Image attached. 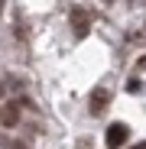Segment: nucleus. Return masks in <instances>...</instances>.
<instances>
[{
    "mask_svg": "<svg viewBox=\"0 0 146 149\" xmlns=\"http://www.w3.org/2000/svg\"><path fill=\"white\" fill-rule=\"evenodd\" d=\"M0 94H3V84H0Z\"/></svg>",
    "mask_w": 146,
    "mask_h": 149,
    "instance_id": "7",
    "label": "nucleus"
},
{
    "mask_svg": "<svg viewBox=\"0 0 146 149\" xmlns=\"http://www.w3.org/2000/svg\"><path fill=\"white\" fill-rule=\"evenodd\" d=\"M107 104H110V91H107V88H94V91H91V101H88L91 113H94V117H97V113H104Z\"/></svg>",
    "mask_w": 146,
    "mask_h": 149,
    "instance_id": "3",
    "label": "nucleus"
},
{
    "mask_svg": "<svg viewBox=\"0 0 146 149\" xmlns=\"http://www.w3.org/2000/svg\"><path fill=\"white\" fill-rule=\"evenodd\" d=\"M10 149H29V146H23V143H13V146H10Z\"/></svg>",
    "mask_w": 146,
    "mask_h": 149,
    "instance_id": "5",
    "label": "nucleus"
},
{
    "mask_svg": "<svg viewBox=\"0 0 146 149\" xmlns=\"http://www.w3.org/2000/svg\"><path fill=\"white\" fill-rule=\"evenodd\" d=\"M127 139H130V127H127V123H110V127H107V136H104L107 149H120Z\"/></svg>",
    "mask_w": 146,
    "mask_h": 149,
    "instance_id": "2",
    "label": "nucleus"
},
{
    "mask_svg": "<svg viewBox=\"0 0 146 149\" xmlns=\"http://www.w3.org/2000/svg\"><path fill=\"white\" fill-rule=\"evenodd\" d=\"M68 19H71V33H75L78 39H85V36L91 33V13H88L85 7H71Z\"/></svg>",
    "mask_w": 146,
    "mask_h": 149,
    "instance_id": "1",
    "label": "nucleus"
},
{
    "mask_svg": "<svg viewBox=\"0 0 146 149\" xmlns=\"http://www.w3.org/2000/svg\"><path fill=\"white\" fill-rule=\"evenodd\" d=\"M104 3H114V0H104Z\"/></svg>",
    "mask_w": 146,
    "mask_h": 149,
    "instance_id": "8",
    "label": "nucleus"
},
{
    "mask_svg": "<svg viewBox=\"0 0 146 149\" xmlns=\"http://www.w3.org/2000/svg\"><path fill=\"white\" fill-rule=\"evenodd\" d=\"M0 120H3V127H16V120H20L16 104H7V107H3V113H0Z\"/></svg>",
    "mask_w": 146,
    "mask_h": 149,
    "instance_id": "4",
    "label": "nucleus"
},
{
    "mask_svg": "<svg viewBox=\"0 0 146 149\" xmlns=\"http://www.w3.org/2000/svg\"><path fill=\"white\" fill-rule=\"evenodd\" d=\"M130 149H146V143H140V146H130Z\"/></svg>",
    "mask_w": 146,
    "mask_h": 149,
    "instance_id": "6",
    "label": "nucleus"
}]
</instances>
